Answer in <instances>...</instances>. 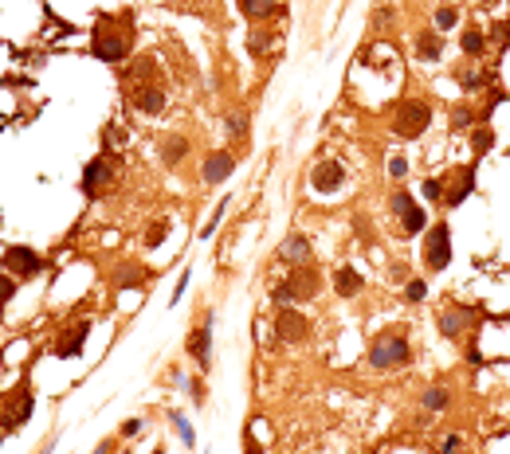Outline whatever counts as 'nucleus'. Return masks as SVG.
Returning <instances> with one entry per match:
<instances>
[{
  "label": "nucleus",
  "instance_id": "nucleus-1",
  "mask_svg": "<svg viewBox=\"0 0 510 454\" xmlns=\"http://www.w3.org/2000/svg\"><path fill=\"white\" fill-rule=\"evenodd\" d=\"M432 126V106L420 98H408L397 106V118H392V129H397L400 137H420L424 129Z\"/></svg>",
  "mask_w": 510,
  "mask_h": 454
},
{
  "label": "nucleus",
  "instance_id": "nucleus-2",
  "mask_svg": "<svg viewBox=\"0 0 510 454\" xmlns=\"http://www.w3.org/2000/svg\"><path fill=\"white\" fill-rule=\"evenodd\" d=\"M412 349H408L404 333H389V337H377L373 349H369V361L373 368H397V364H408Z\"/></svg>",
  "mask_w": 510,
  "mask_h": 454
},
{
  "label": "nucleus",
  "instance_id": "nucleus-3",
  "mask_svg": "<svg viewBox=\"0 0 510 454\" xmlns=\"http://www.w3.org/2000/svg\"><path fill=\"white\" fill-rule=\"evenodd\" d=\"M389 208H392V216H400L404 235H420V231H428V211L416 204V196H412V192H392Z\"/></svg>",
  "mask_w": 510,
  "mask_h": 454
},
{
  "label": "nucleus",
  "instance_id": "nucleus-4",
  "mask_svg": "<svg viewBox=\"0 0 510 454\" xmlns=\"http://www.w3.org/2000/svg\"><path fill=\"white\" fill-rule=\"evenodd\" d=\"M424 262H428V270H448V262H451V231H448V223L428 227V235H424Z\"/></svg>",
  "mask_w": 510,
  "mask_h": 454
},
{
  "label": "nucleus",
  "instance_id": "nucleus-5",
  "mask_svg": "<svg viewBox=\"0 0 510 454\" xmlns=\"http://www.w3.org/2000/svg\"><path fill=\"white\" fill-rule=\"evenodd\" d=\"M318 286H322V278H318L314 270H310V267H295L287 282H283V286L275 290V298H279V302H295V298H314V294H318Z\"/></svg>",
  "mask_w": 510,
  "mask_h": 454
},
{
  "label": "nucleus",
  "instance_id": "nucleus-6",
  "mask_svg": "<svg viewBox=\"0 0 510 454\" xmlns=\"http://www.w3.org/2000/svg\"><path fill=\"white\" fill-rule=\"evenodd\" d=\"M126 35L122 32H114L110 24H98V32H94V55L98 59H106V63H114V59H122L126 55Z\"/></svg>",
  "mask_w": 510,
  "mask_h": 454
},
{
  "label": "nucleus",
  "instance_id": "nucleus-7",
  "mask_svg": "<svg viewBox=\"0 0 510 454\" xmlns=\"http://www.w3.org/2000/svg\"><path fill=\"white\" fill-rule=\"evenodd\" d=\"M4 262H8V270H16V274H40L43 270V259L32 251V247H8V255H4Z\"/></svg>",
  "mask_w": 510,
  "mask_h": 454
},
{
  "label": "nucleus",
  "instance_id": "nucleus-8",
  "mask_svg": "<svg viewBox=\"0 0 510 454\" xmlns=\"http://www.w3.org/2000/svg\"><path fill=\"white\" fill-rule=\"evenodd\" d=\"M275 333H279L283 341H302V337L310 333V325H306V318L298 310H279V318H275Z\"/></svg>",
  "mask_w": 510,
  "mask_h": 454
},
{
  "label": "nucleus",
  "instance_id": "nucleus-9",
  "mask_svg": "<svg viewBox=\"0 0 510 454\" xmlns=\"http://www.w3.org/2000/svg\"><path fill=\"white\" fill-rule=\"evenodd\" d=\"M208 345H212V321H204V325L196 329L193 337H188V356H193L200 368H208V364H212V353H208Z\"/></svg>",
  "mask_w": 510,
  "mask_h": 454
},
{
  "label": "nucleus",
  "instance_id": "nucleus-10",
  "mask_svg": "<svg viewBox=\"0 0 510 454\" xmlns=\"http://www.w3.org/2000/svg\"><path fill=\"white\" fill-rule=\"evenodd\" d=\"M310 180H314L318 192H338L341 180H346V168H341L338 161H322V165L314 168V177H310Z\"/></svg>",
  "mask_w": 510,
  "mask_h": 454
},
{
  "label": "nucleus",
  "instance_id": "nucleus-11",
  "mask_svg": "<svg viewBox=\"0 0 510 454\" xmlns=\"http://www.w3.org/2000/svg\"><path fill=\"white\" fill-rule=\"evenodd\" d=\"M106 180H110V161L94 157L91 165H86V173H83V192L94 196V192H98V185H106Z\"/></svg>",
  "mask_w": 510,
  "mask_h": 454
},
{
  "label": "nucleus",
  "instance_id": "nucleus-12",
  "mask_svg": "<svg viewBox=\"0 0 510 454\" xmlns=\"http://www.w3.org/2000/svg\"><path fill=\"white\" fill-rule=\"evenodd\" d=\"M279 259L290 262V267H302V262L310 259V243H306L302 235H287V239L279 243Z\"/></svg>",
  "mask_w": 510,
  "mask_h": 454
},
{
  "label": "nucleus",
  "instance_id": "nucleus-13",
  "mask_svg": "<svg viewBox=\"0 0 510 454\" xmlns=\"http://www.w3.org/2000/svg\"><path fill=\"white\" fill-rule=\"evenodd\" d=\"M232 168H236V161H232L228 153H212V157L204 161V180H208V185H220V180L232 177Z\"/></svg>",
  "mask_w": 510,
  "mask_h": 454
},
{
  "label": "nucleus",
  "instance_id": "nucleus-14",
  "mask_svg": "<svg viewBox=\"0 0 510 454\" xmlns=\"http://www.w3.org/2000/svg\"><path fill=\"white\" fill-rule=\"evenodd\" d=\"M361 286H366V282H361V274H357L353 267H341L338 274H334V290H338L341 298H353V294H361Z\"/></svg>",
  "mask_w": 510,
  "mask_h": 454
},
{
  "label": "nucleus",
  "instance_id": "nucleus-15",
  "mask_svg": "<svg viewBox=\"0 0 510 454\" xmlns=\"http://www.w3.org/2000/svg\"><path fill=\"white\" fill-rule=\"evenodd\" d=\"M440 51H443V43H440V35H436V32H420L416 35V59L436 63V59H440Z\"/></svg>",
  "mask_w": 510,
  "mask_h": 454
},
{
  "label": "nucleus",
  "instance_id": "nucleus-16",
  "mask_svg": "<svg viewBox=\"0 0 510 454\" xmlns=\"http://www.w3.org/2000/svg\"><path fill=\"white\" fill-rule=\"evenodd\" d=\"M86 333H91V325L83 321V325H79L75 333H67V337H63V341H60V356H79V349H83Z\"/></svg>",
  "mask_w": 510,
  "mask_h": 454
},
{
  "label": "nucleus",
  "instance_id": "nucleus-17",
  "mask_svg": "<svg viewBox=\"0 0 510 454\" xmlns=\"http://www.w3.org/2000/svg\"><path fill=\"white\" fill-rule=\"evenodd\" d=\"M459 47H463V55H471V59H475V55H483V51H487V35L479 32V28H468V32H463V40H459Z\"/></svg>",
  "mask_w": 510,
  "mask_h": 454
},
{
  "label": "nucleus",
  "instance_id": "nucleus-18",
  "mask_svg": "<svg viewBox=\"0 0 510 454\" xmlns=\"http://www.w3.org/2000/svg\"><path fill=\"white\" fill-rule=\"evenodd\" d=\"M137 110H142V114H162L165 110V94L162 91H142L137 94Z\"/></svg>",
  "mask_w": 510,
  "mask_h": 454
},
{
  "label": "nucleus",
  "instance_id": "nucleus-19",
  "mask_svg": "<svg viewBox=\"0 0 510 454\" xmlns=\"http://www.w3.org/2000/svg\"><path fill=\"white\" fill-rule=\"evenodd\" d=\"M471 185H475V177H471V168H463V173H459V180H455V188L448 192V200H451V204H463V200L471 196Z\"/></svg>",
  "mask_w": 510,
  "mask_h": 454
},
{
  "label": "nucleus",
  "instance_id": "nucleus-20",
  "mask_svg": "<svg viewBox=\"0 0 510 454\" xmlns=\"http://www.w3.org/2000/svg\"><path fill=\"white\" fill-rule=\"evenodd\" d=\"M239 8H244L247 16H271L279 4H275V0H239Z\"/></svg>",
  "mask_w": 510,
  "mask_h": 454
},
{
  "label": "nucleus",
  "instance_id": "nucleus-21",
  "mask_svg": "<svg viewBox=\"0 0 510 454\" xmlns=\"http://www.w3.org/2000/svg\"><path fill=\"white\" fill-rule=\"evenodd\" d=\"M491 145H494V129H491V126H479L475 137H471V149H475V157H483Z\"/></svg>",
  "mask_w": 510,
  "mask_h": 454
},
{
  "label": "nucleus",
  "instance_id": "nucleus-22",
  "mask_svg": "<svg viewBox=\"0 0 510 454\" xmlns=\"http://www.w3.org/2000/svg\"><path fill=\"white\" fill-rule=\"evenodd\" d=\"M440 333L443 337H459V333H463V321H459L455 310H443L440 313Z\"/></svg>",
  "mask_w": 510,
  "mask_h": 454
},
{
  "label": "nucleus",
  "instance_id": "nucleus-23",
  "mask_svg": "<svg viewBox=\"0 0 510 454\" xmlns=\"http://www.w3.org/2000/svg\"><path fill=\"white\" fill-rule=\"evenodd\" d=\"M28 415H32V395L20 392V395H16V412H12V427H24Z\"/></svg>",
  "mask_w": 510,
  "mask_h": 454
},
{
  "label": "nucleus",
  "instance_id": "nucleus-24",
  "mask_svg": "<svg viewBox=\"0 0 510 454\" xmlns=\"http://www.w3.org/2000/svg\"><path fill=\"white\" fill-rule=\"evenodd\" d=\"M424 407L428 412H443V407H448V388H428L424 392Z\"/></svg>",
  "mask_w": 510,
  "mask_h": 454
},
{
  "label": "nucleus",
  "instance_id": "nucleus-25",
  "mask_svg": "<svg viewBox=\"0 0 510 454\" xmlns=\"http://www.w3.org/2000/svg\"><path fill=\"white\" fill-rule=\"evenodd\" d=\"M455 24H459V12H455V8H448V4H443V8H436V28H440V32H451Z\"/></svg>",
  "mask_w": 510,
  "mask_h": 454
},
{
  "label": "nucleus",
  "instance_id": "nucleus-26",
  "mask_svg": "<svg viewBox=\"0 0 510 454\" xmlns=\"http://www.w3.org/2000/svg\"><path fill=\"white\" fill-rule=\"evenodd\" d=\"M153 231L145 235V247H162V239L169 235V219H157V223H149Z\"/></svg>",
  "mask_w": 510,
  "mask_h": 454
},
{
  "label": "nucleus",
  "instance_id": "nucleus-27",
  "mask_svg": "<svg viewBox=\"0 0 510 454\" xmlns=\"http://www.w3.org/2000/svg\"><path fill=\"white\" fill-rule=\"evenodd\" d=\"M424 294H428V282H424V278H412V282L404 286V298H408V302H424Z\"/></svg>",
  "mask_w": 510,
  "mask_h": 454
},
{
  "label": "nucleus",
  "instance_id": "nucleus-28",
  "mask_svg": "<svg viewBox=\"0 0 510 454\" xmlns=\"http://www.w3.org/2000/svg\"><path fill=\"white\" fill-rule=\"evenodd\" d=\"M224 211H228V200H220V208H216V211H212V219H208V227H204V231H200V235H204V239H212V231H216V227H220Z\"/></svg>",
  "mask_w": 510,
  "mask_h": 454
},
{
  "label": "nucleus",
  "instance_id": "nucleus-29",
  "mask_svg": "<svg viewBox=\"0 0 510 454\" xmlns=\"http://www.w3.org/2000/svg\"><path fill=\"white\" fill-rule=\"evenodd\" d=\"M165 161H169V165H173V161H181V153H185V141H181V137H173V141H165Z\"/></svg>",
  "mask_w": 510,
  "mask_h": 454
},
{
  "label": "nucleus",
  "instance_id": "nucleus-30",
  "mask_svg": "<svg viewBox=\"0 0 510 454\" xmlns=\"http://www.w3.org/2000/svg\"><path fill=\"white\" fill-rule=\"evenodd\" d=\"M459 83H463V91H479V86H483V75H475V71H463V75H459Z\"/></svg>",
  "mask_w": 510,
  "mask_h": 454
},
{
  "label": "nucleus",
  "instance_id": "nucleus-31",
  "mask_svg": "<svg viewBox=\"0 0 510 454\" xmlns=\"http://www.w3.org/2000/svg\"><path fill=\"white\" fill-rule=\"evenodd\" d=\"M12 294H16V282H12L8 274H0V302H8Z\"/></svg>",
  "mask_w": 510,
  "mask_h": 454
},
{
  "label": "nucleus",
  "instance_id": "nucleus-32",
  "mask_svg": "<svg viewBox=\"0 0 510 454\" xmlns=\"http://www.w3.org/2000/svg\"><path fill=\"white\" fill-rule=\"evenodd\" d=\"M267 40H271V35H259V32H255L251 43H247V47H251V55H264V51H267Z\"/></svg>",
  "mask_w": 510,
  "mask_h": 454
},
{
  "label": "nucleus",
  "instance_id": "nucleus-33",
  "mask_svg": "<svg viewBox=\"0 0 510 454\" xmlns=\"http://www.w3.org/2000/svg\"><path fill=\"white\" fill-rule=\"evenodd\" d=\"M173 427L181 431V438H185V443H193V427L185 423V415H173Z\"/></svg>",
  "mask_w": 510,
  "mask_h": 454
},
{
  "label": "nucleus",
  "instance_id": "nucleus-34",
  "mask_svg": "<svg viewBox=\"0 0 510 454\" xmlns=\"http://www.w3.org/2000/svg\"><path fill=\"white\" fill-rule=\"evenodd\" d=\"M424 196H428V200H443V185H440V180H428Z\"/></svg>",
  "mask_w": 510,
  "mask_h": 454
},
{
  "label": "nucleus",
  "instance_id": "nucleus-35",
  "mask_svg": "<svg viewBox=\"0 0 510 454\" xmlns=\"http://www.w3.org/2000/svg\"><path fill=\"white\" fill-rule=\"evenodd\" d=\"M459 443H463L459 435H448V438L440 443V450H443V454H459Z\"/></svg>",
  "mask_w": 510,
  "mask_h": 454
},
{
  "label": "nucleus",
  "instance_id": "nucleus-36",
  "mask_svg": "<svg viewBox=\"0 0 510 454\" xmlns=\"http://www.w3.org/2000/svg\"><path fill=\"white\" fill-rule=\"evenodd\" d=\"M389 173H392V177H404V173H408V161H404V157H392V161H389Z\"/></svg>",
  "mask_w": 510,
  "mask_h": 454
},
{
  "label": "nucleus",
  "instance_id": "nucleus-37",
  "mask_svg": "<svg viewBox=\"0 0 510 454\" xmlns=\"http://www.w3.org/2000/svg\"><path fill=\"white\" fill-rule=\"evenodd\" d=\"M185 290H188V270H185V274H181L177 290H173V302H181V294H185Z\"/></svg>",
  "mask_w": 510,
  "mask_h": 454
},
{
  "label": "nucleus",
  "instance_id": "nucleus-38",
  "mask_svg": "<svg viewBox=\"0 0 510 454\" xmlns=\"http://www.w3.org/2000/svg\"><path fill=\"white\" fill-rule=\"evenodd\" d=\"M137 431H142V419H126L122 423V435H137Z\"/></svg>",
  "mask_w": 510,
  "mask_h": 454
},
{
  "label": "nucleus",
  "instance_id": "nucleus-39",
  "mask_svg": "<svg viewBox=\"0 0 510 454\" xmlns=\"http://www.w3.org/2000/svg\"><path fill=\"white\" fill-rule=\"evenodd\" d=\"M228 129H232V134H244V118H239V114H232V118H228Z\"/></svg>",
  "mask_w": 510,
  "mask_h": 454
},
{
  "label": "nucleus",
  "instance_id": "nucleus-40",
  "mask_svg": "<svg viewBox=\"0 0 510 454\" xmlns=\"http://www.w3.org/2000/svg\"><path fill=\"white\" fill-rule=\"evenodd\" d=\"M247 454H264V446H255V438H247Z\"/></svg>",
  "mask_w": 510,
  "mask_h": 454
},
{
  "label": "nucleus",
  "instance_id": "nucleus-41",
  "mask_svg": "<svg viewBox=\"0 0 510 454\" xmlns=\"http://www.w3.org/2000/svg\"><path fill=\"white\" fill-rule=\"evenodd\" d=\"M94 454H110V443H102V446H98V450H94Z\"/></svg>",
  "mask_w": 510,
  "mask_h": 454
},
{
  "label": "nucleus",
  "instance_id": "nucleus-42",
  "mask_svg": "<svg viewBox=\"0 0 510 454\" xmlns=\"http://www.w3.org/2000/svg\"><path fill=\"white\" fill-rule=\"evenodd\" d=\"M0 310H4V302H0Z\"/></svg>",
  "mask_w": 510,
  "mask_h": 454
}]
</instances>
